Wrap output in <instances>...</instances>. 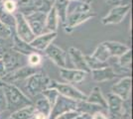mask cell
<instances>
[{
  "mask_svg": "<svg viewBox=\"0 0 133 119\" xmlns=\"http://www.w3.org/2000/svg\"><path fill=\"white\" fill-rule=\"evenodd\" d=\"M76 119H90V115L87 113H81Z\"/></svg>",
  "mask_w": 133,
  "mask_h": 119,
  "instance_id": "cell-43",
  "label": "cell"
},
{
  "mask_svg": "<svg viewBox=\"0 0 133 119\" xmlns=\"http://www.w3.org/2000/svg\"><path fill=\"white\" fill-rule=\"evenodd\" d=\"M98 110H103V109L100 106H98V105L91 104V103L85 101V100L77 102V111L79 112V113H87L91 115L95 111H98Z\"/></svg>",
  "mask_w": 133,
  "mask_h": 119,
  "instance_id": "cell-26",
  "label": "cell"
},
{
  "mask_svg": "<svg viewBox=\"0 0 133 119\" xmlns=\"http://www.w3.org/2000/svg\"><path fill=\"white\" fill-rule=\"evenodd\" d=\"M79 114L81 113L78 112L77 110H72V111H68L66 113H63L61 115H59L55 119H76Z\"/></svg>",
  "mask_w": 133,
  "mask_h": 119,
  "instance_id": "cell-37",
  "label": "cell"
},
{
  "mask_svg": "<svg viewBox=\"0 0 133 119\" xmlns=\"http://www.w3.org/2000/svg\"><path fill=\"white\" fill-rule=\"evenodd\" d=\"M6 110V101H5V97L3 94V91L0 87V113L5 111Z\"/></svg>",
  "mask_w": 133,
  "mask_h": 119,
  "instance_id": "cell-39",
  "label": "cell"
},
{
  "mask_svg": "<svg viewBox=\"0 0 133 119\" xmlns=\"http://www.w3.org/2000/svg\"><path fill=\"white\" fill-rule=\"evenodd\" d=\"M14 17H15V22H16L15 34L17 35L18 38H20L24 42L30 44L36 36L33 34L29 24L25 19V16L23 14H21L20 12L16 11L14 13Z\"/></svg>",
  "mask_w": 133,
  "mask_h": 119,
  "instance_id": "cell-6",
  "label": "cell"
},
{
  "mask_svg": "<svg viewBox=\"0 0 133 119\" xmlns=\"http://www.w3.org/2000/svg\"><path fill=\"white\" fill-rule=\"evenodd\" d=\"M44 54L60 68H66L68 54L63 49H61L59 46L52 43L44 51Z\"/></svg>",
  "mask_w": 133,
  "mask_h": 119,
  "instance_id": "cell-11",
  "label": "cell"
},
{
  "mask_svg": "<svg viewBox=\"0 0 133 119\" xmlns=\"http://www.w3.org/2000/svg\"><path fill=\"white\" fill-rule=\"evenodd\" d=\"M0 22L5 24L6 26H8L12 30H15L16 22H15L14 14H11V13H8L7 11H5L3 6H2V2H0Z\"/></svg>",
  "mask_w": 133,
  "mask_h": 119,
  "instance_id": "cell-27",
  "label": "cell"
},
{
  "mask_svg": "<svg viewBox=\"0 0 133 119\" xmlns=\"http://www.w3.org/2000/svg\"><path fill=\"white\" fill-rule=\"evenodd\" d=\"M34 98H35V100H32V101H33V106L36 112H41L49 118L51 110H52V105L50 104V102L48 101V99L43 94H40Z\"/></svg>",
  "mask_w": 133,
  "mask_h": 119,
  "instance_id": "cell-22",
  "label": "cell"
},
{
  "mask_svg": "<svg viewBox=\"0 0 133 119\" xmlns=\"http://www.w3.org/2000/svg\"><path fill=\"white\" fill-rule=\"evenodd\" d=\"M59 26V17L57 15V12L54 6L51 7V9L47 12V17H46V24H45V31L44 33L49 32H57Z\"/></svg>",
  "mask_w": 133,
  "mask_h": 119,
  "instance_id": "cell-23",
  "label": "cell"
},
{
  "mask_svg": "<svg viewBox=\"0 0 133 119\" xmlns=\"http://www.w3.org/2000/svg\"><path fill=\"white\" fill-rule=\"evenodd\" d=\"M42 94L48 99V101L50 102V104L52 105V107H53L54 103L56 102V99L59 96V92L56 90L55 88H48L45 91H43Z\"/></svg>",
  "mask_w": 133,
  "mask_h": 119,
  "instance_id": "cell-32",
  "label": "cell"
},
{
  "mask_svg": "<svg viewBox=\"0 0 133 119\" xmlns=\"http://www.w3.org/2000/svg\"><path fill=\"white\" fill-rule=\"evenodd\" d=\"M85 101L89 102L91 104H95L98 105L102 108L103 110H106L107 108V102H106V98L103 96L101 89L99 86H94V88L91 89L90 93L87 96Z\"/></svg>",
  "mask_w": 133,
  "mask_h": 119,
  "instance_id": "cell-20",
  "label": "cell"
},
{
  "mask_svg": "<svg viewBox=\"0 0 133 119\" xmlns=\"http://www.w3.org/2000/svg\"><path fill=\"white\" fill-rule=\"evenodd\" d=\"M1 1H2V2H3V1H5V0H1Z\"/></svg>",
  "mask_w": 133,
  "mask_h": 119,
  "instance_id": "cell-46",
  "label": "cell"
},
{
  "mask_svg": "<svg viewBox=\"0 0 133 119\" xmlns=\"http://www.w3.org/2000/svg\"><path fill=\"white\" fill-rule=\"evenodd\" d=\"M90 119H108V117L103 110H98L90 115Z\"/></svg>",
  "mask_w": 133,
  "mask_h": 119,
  "instance_id": "cell-38",
  "label": "cell"
},
{
  "mask_svg": "<svg viewBox=\"0 0 133 119\" xmlns=\"http://www.w3.org/2000/svg\"><path fill=\"white\" fill-rule=\"evenodd\" d=\"M57 36H58L57 32L43 33L42 35L36 36L33 41L30 43V46L38 53L39 52H44L54 42V40L57 38Z\"/></svg>",
  "mask_w": 133,
  "mask_h": 119,
  "instance_id": "cell-15",
  "label": "cell"
},
{
  "mask_svg": "<svg viewBox=\"0 0 133 119\" xmlns=\"http://www.w3.org/2000/svg\"><path fill=\"white\" fill-rule=\"evenodd\" d=\"M12 49V37L8 39L0 38V57Z\"/></svg>",
  "mask_w": 133,
  "mask_h": 119,
  "instance_id": "cell-33",
  "label": "cell"
},
{
  "mask_svg": "<svg viewBox=\"0 0 133 119\" xmlns=\"http://www.w3.org/2000/svg\"><path fill=\"white\" fill-rule=\"evenodd\" d=\"M77 102L78 101H75L72 99L66 98V97L59 94V96L56 99V102L52 107L49 119H55L59 115L66 113L68 111L77 110Z\"/></svg>",
  "mask_w": 133,
  "mask_h": 119,
  "instance_id": "cell-8",
  "label": "cell"
},
{
  "mask_svg": "<svg viewBox=\"0 0 133 119\" xmlns=\"http://www.w3.org/2000/svg\"><path fill=\"white\" fill-rule=\"evenodd\" d=\"M5 75H6L5 68H4V65H3L2 60L0 59V79H2L4 76H5Z\"/></svg>",
  "mask_w": 133,
  "mask_h": 119,
  "instance_id": "cell-40",
  "label": "cell"
},
{
  "mask_svg": "<svg viewBox=\"0 0 133 119\" xmlns=\"http://www.w3.org/2000/svg\"><path fill=\"white\" fill-rule=\"evenodd\" d=\"M90 56L94 58V59H96L97 61L102 62H108V60L110 59L109 53L106 50L105 46L103 45L102 43H100L99 45L95 48V50H94V53Z\"/></svg>",
  "mask_w": 133,
  "mask_h": 119,
  "instance_id": "cell-28",
  "label": "cell"
},
{
  "mask_svg": "<svg viewBox=\"0 0 133 119\" xmlns=\"http://www.w3.org/2000/svg\"><path fill=\"white\" fill-rule=\"evenodd\" d=\"M60 74L61 78L66 83H79L83 81L88 73L79 71V69H76V68H60Z\"/></svg>",
  "mask_w": 133,
  "mask_h": 119,
  "instance_id": "cell-17",
  "label": "cell"
},
{
  "mask_svg": "<svg viewBox=\"0 0 133 119\" xmlns=\"http://www.w3.org/2000/svg\"><path fill=\"white\" fill-rule=\"evenodd\" d=\"M35 112L36 110L33 105H29L11 112L7 119H33Z\"/></svg>",
  "mask_w": 133,
  "mask_h": 119,
  "instance_id": "cell-24",
  "label": "cell"
},
{
  "mask_svg": "<svg viewBox=\"0 0 133 119\" xmlns=\"http://www.w3.org/2000/svg\"><path fill=\"white\" fill-rule=\"evenodd\" d=\"M0 59H1V57H0Z\"/></svg>",
  "mask_w": 133,
  "mask_h": 119,
  "instance_id": "cell-48",
  "label": "cell"
},
{
  "mask_svg": "<svg viewBox=\"0 0 133 119\" xmlns=\"http://www.w3.org/2000/svg\"><path fill=\"white\" fill-rule=\"evenodd\" d=\"M131 86H132V79L131 76L128 75L119 79L111 86V93L120 97L123 101L129 100L131 94Z\"/></svg>",
  "mask_w": 133,
  "mask_h": 119,
  "instance_id": "cell-13",
  "label": "cell"
},
{
  "mask_svg": "<svg viewBox=\"0 0 133 119\" xmlns=\"http://www.w3.org/2000/svg\"><path fill=\"white\" fill-rule=\"evenodd\" d=\"M131 62H132V51L131 49L128 50L125 54H123L122 56L117 58V64L120 68L127 69V71H131Z\"/></svg>",
  "mask_w": 133,
  "mask_h": 119,
  "instance_id": "cell-29",
  "label": "cell"
},
{
  "mask_svg": "<svg viewBox=\"0 0 133 119\" xmlns=\"http://www.w3.org/2000/svg\"><path fill=\"white\" fill-rule=\"evenodd\" d=\"M33 118L34 119H49L45 114L41 113V112H35Z\"/></svg>",
  "mask_w": 133,
  "mask_h": 119,
  "instance_id": "cell-42",
  "label": "cell"
},
{
  "mask_svg": "<svg viewBox=\"0 0 133 119\" xmlns=\"http://www.w3.org/2000/svg\"><path fill=\"white\" fill-rule=\"evenodd\" d=\"M39 68H32V67L26 65L24 67H21V68H17L11 73H9V74H7L1 80H3L6 83L14 85L15 82H18V81L26 80L29 76H31L32 74L39 72Z\"/></svg>",
  "mask_w": 133,
  "mask_h": 119,
  "instance_id": "cell-9",
  "label": "cell"
},
{
  "mask_svg": "<svg viewBox=\"0 0 133 119\" xmlns=\"http://www.w3.org/2000/svg\"><path fill=\"white\" fill-rule=\"evenodd\" d=\"M14 33H15V30H12L8 26H6L5 24L0 22V38H2V39L11 38Z\"/></svg>",
  "mask_w": 133,
  "mask_h": 119,
  "instance_id": "cell-34",
  "label": "cell"
},
{
  "mask_svg": "<svg viewBox=\"0 0 133 119\" xmlns=\"http://www.w3.org/2000/svg\"><path fill=\"white\" fill-rule=\"evenodd\" d=\"M6 101V110L16 111L18 109L33 105L32 99H30L19 87L12 83H4L1 87Z\"/></svg>",
  "mask_w": 133,
  "mask_h": 119,
  "instance_id": "cell-1",
  "label": "cell"
},
{
  "mask_svg": "<svg viewBox=\"0 0 133 119\" xmlns=\"http://www.w3.org/2000/svg\"><path fill=\"white\" fill-rule=\"evenodd\" d=\"M82 1H83V2H85V3H88V4L90 5V3H91L94 0H82Z\"/></svg>",
  "mask_w": 133,
  "mask_h": 119,
  "instance_id": "cell-45",
  "label": "cell"
},
{
  "mask_svg": "<svg viewBox=\"0 0 133 119\" xmlns=\"http://www.w3.org/2000/svg\"><path fill=\"white\" fill-rule=\"evenodd\" d=\"M89 74H91V79L96 82H103V81H108L112 80L117 76L115 72L110 66L105 67V68H98V69H94L90 71Z\"/></svg>",
  "mask_w": 133,
  "mask_h": 119,
  "instance_id": "cell-18",
  "label": "cell"
},
{
  "mask_svg": "<svg viewBox=\"0 0 133 119\" xmlns=\"http://www.w3.org/2000/svg\"><path fill=\"white\" fill-rule=\"evenodd\" d=\"M131 6L117 5L114 6L108 14H106L104 17L101 19V23L103 25H110V24H119L123 21V19L130 11Z\"/></svg>",
  "mask_w": 133,
  "mask_h": 119,
  "instance_id": "cell-12",
  "label": "cell"
},
{
  "mask_svg": "<svg viewBox=\"0 0 133 119\" xmlns=\"http://www.w3.org/2000/svg\"><path fill=\"white\" fill-rule=\"evenodd\" d=\"M49 88H55L56 90L59 92L60 95L72 99L75 101H84L87 99V94L83 91L79 90L76 86H74L71 83H66V82H60L52 79L51 80V85Z\"/></svg>",
  "mask_w": 133,
  "mask_h": 119,
  "instance_id": "cell-3",
  "label": "cell"
},
{
  "mask_svg": "<svg viewBox=\"0 0 133 119\" xmlns=\"http://www.w3.org/2000/svg\"><path fill=\"white\" fill-rule=\"evenodd\" d=\"M107 117L108 119H120V116L123 111V103L124 101L120 97L113 94V93H108L107 94Z\"/></svg>",
  "mask_w": 133,
  "mask_h": 119,
  "instance_id": "cell-14",
  "label": "cell"
},
{
  "mask_svg": "<svg viewBox=\"0 0 133 119\" xmlns=\"http://www.w3.org/2000/svg\"><path fill=\"white\" fill-rule=\"evenodd\" d=\"M0 1H1V0H0ZM1 2H2V1H1Z\"/></svg>",
  "mask_w": 133,
  "mask_h": 119,
  "instance_id": "cell-47",
  "label": "cell"
},
{
  "mask_svg": "<svg viewBox=\"0 0 133 119\" xmlns=\"http://www.w3.org/2000/svg\"><path fill=\"white\" fill-rule=\"evenodd\" d=\"M0 2H1V1H0Z\"/></svg>",
  "mask_w": 133,
  "mask_h": 119,
  "instance_id": "cell-49",
  "label": "cell"
},
{
  "mask_svg": "<svg viewBox=\"0 0 133 119\" xmlns=\"http://www.w3.org/2000/svg\"><path fill=\"white\" fill-rule=\"evenodd\" d=\"M120 119H131V103L130 100H125L123 103V111Z\"/></svg>",
  "mask_w": 133,
  "mask_h": 119,
  "instance_id": "cell-36",
  "label": "cell"
},
{
  "mask_svg": "<svg viewBox=\"0 0 133 119\" xmlns=\"http://www.w3.org/2000/svg\"><path fill=\"white\" fill-rule=\"evenodd\" d=\"M46 17L47 13L44 11H36L25 16V19L35 36H39L44 33Z\"/></svg>",
  "mask_w": 133,
  "mask_h": 119,
  "instance_id": "cell-10",
  "label": "cell"
},
{
  "mask_svg": "<svg viewBox=\"0 0 133 119\" xmlns=\"http://www.w3.org/2000/svg\"><path fill=\"white\" fill-rule=\"evenodd\" d=\"M95 17V13L94 10L88 12H77V13H70L66 14V22L63 26L66 33H71L78 26L82 25L83 23L87 22L88 20Z\"/></svg>",
  "mask_w": 133,
  "mask_h": 119,
  "instance_id": "cell-7",
  "label": "cell"
},
{
  "mask_svg": "<svg viewBox=\"0 0 133 119\" xmlns=\"http://www.w3.org/2000/svg\"><path fill=\"white\" fill-rule=\"evenodd\" d=\"M120 5L131 6V0H120Z\"/></svg>",
  "mask_w": 133,
  "mask_h": 119,
  "instance_id": "cell-44",
  "label": "cell"
},
{
  "mask_svg": "<svg viewBox=\"0 0 133 119\" xmlns=\"http://www.w3.org/2000/svg\"><path fill=\"white\" fill-rule=\"evenodd\" d=\"M1 60L4 65L6 74L27 65V56H24L13 49L5 53L1 57Z\"/></svg>",
  "mask_w": 133,
  "mask_h": 119,
  "instance_id": "cell-5",
  "label": "cell"
},
{
  "mask_svg": "<svg viewBox=\"0 0 133 119\" xmlns=\"http://www.w3.org/2000/svg\"><path fill=\"white\" fill-rule=\"evenodd\" d=\"M68 58L71 60L72 66L76 69L83 71V72H85L88 74L90 72L89 67H88V64L85 62L84 55L81 50H78L75 47H71L69 49V52H68Z\"/></svg>",
  "mask_w": 133,
  "mask_h": 119,
  "instance_id": "cell-16",
  "label": "cell"
},
{
  "mask_svg": "<svg viewBox=\"0 0 133 119\" xmlns=\"http://www.w3.org/2000/svg\"><path fill=\"white\" fill-rule=\"evenodd\" d=\"M12 49L14 51L24 55V56H28V55H30L32 53L37 52L30 46V44H28V43L24 42L20 38H18L15 33L12 35Z\"/></svg>",
  "mask_w": 133,
  "mask_h": 119,
  "instance_id": "cell-21",
  "label": "cell"
},
{
  "mask_svg": "<svg viewBox=\"0 0 133 119\" xmlns=\"http://www.w3.org/2000/svg\"><path fill=\"white\" fill-rule=\"evenodd\" d=\"M51 80L52 79L48 74L39 71L26 79L24 89L29 95V98L32 99L34 97L42 94L43 91L50 87Z\"/></svg>",
  "mask_w": 133,
  "mask_h": 119,
  "instance_id": "cell-2",
  "label": "cell"
},
{
  "mask_svg": "<svg viewBox=\"0 0 133 119\" xmlns=\"http://www.w3.org/2000/svg\"><path fill=\"white\" fill-rule=\"evenodd\" d=\"M102 44L105 46L106 50L109 53L110 58H119L123 54H125L130 48L128 46L122 44L120 42H115V41H104Z\"/></svg>",
  "mask_w": 133,
  "mask_h": 119,
  "instance_id": "cell-19",
  "label": "cell"
},
{
  "mask_svg": "<svg viewBox=\"0 0 133 119\" xmlns=\"http://www.w3.org/2000/svg\"><path fill=\"white\" fill-rule=\"evenodd\" d=\"M42 64V57L38 52L32 53L27 56V66L32 68H39Z\"/></svg>",
  "mask_w": 133,
  "mask_h": 119,
  "instance_id": "cell-31",
  "label": "cell"
},
{
  "mask_svg": "<svg viewBox=\"0 0 133 119\" xmlns=\"http://www.w3.org/2000/svg\"><path fill=\"white\" fill-rule=\"evenodd\" d=\"M17 11L20 12L24 16L36 11H49L52 7L47 0H17Z\"/></svg>",
  "mask_w": 133,
  "mask_h": 119,
  "instance_id": "cell-4",
  "label": "cell"
},
{
  "mask_svg": "<svg viewBox=\"0 0 133 119\" xmlns=\"http://www.w3.org/2000/svg\"><path fill=\"white\" fill-rule=\"evenodd\" d=\"M85 58V62L88 64V67H89V71H94V69H98V68H102L108 67L109 64L108 62H102L97 61L96 59L92 58L90 55H84Z\"/></svg>",
  "mask_w": 133,
  "mask_h": 119,
  "instance_id": "cell-30",
  "label": "cell"
},
{
  "mask_svg": "<svg viewBox=\"0 0 133 119\" xmlns=\"http://www.w3.org/2000/svg\"><path fill=\"white\" fill-rule=\"evenodd\" d=\"M90 10H92L90 5L82 0H70L66 8V14L77 13V12H88Z\"/></svg>",
  "mask_w": 133,
  "mask_h": 119,
  "instance_id": "cell-25",
  "label": "cell"
},
{
  "mask_svg": "<svg viewBox=\"0 0 133 119\" xmlns=\"http://www.w3.org/2000/svg\"><path fill=\"white\" fill-rule=\"evenodd\" d=\"M106 4L108 5H112V6H117L120 5V0H104Z\"/></svg>",
  "mask_w": 133,
  "mask_h": 119,
  "instance_id": "cell-41",
  "label": "cell"
},
{
  "mask_svg": "<svg viewBox=\"0 0 133 119\" xmlns=\"http://www.w3.org/2000/svg\"><path fill=\"white\" fill-rule=\"evenodd\" d=\"M2 6L4 8V10L8 13L14 14L17 11V3L16 0H5L2 2Z\"/></svg>",
  "mask_w": 133,
  "mask_h": 119,
  "instance_id": "cell-35",
  "label": "cell"
}]
</instances>
